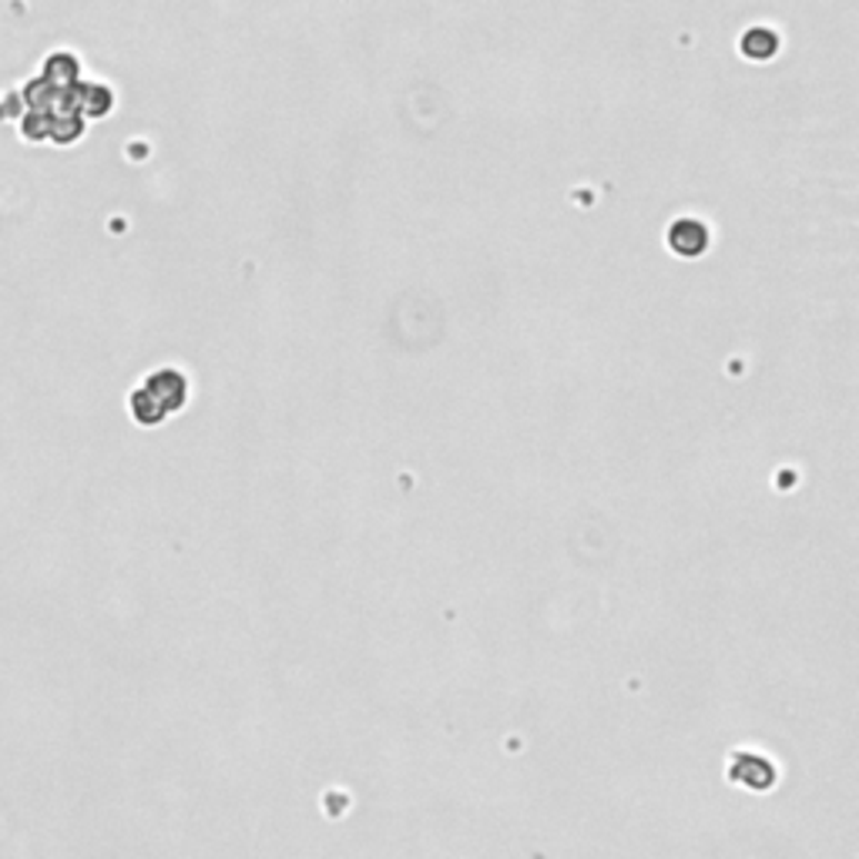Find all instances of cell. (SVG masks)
<instances>
[{"mask_svg":"<svg viewBox=\"0 0 859 859\" xmlns=\"http://www.w3.org/2000/svg\"><path fill=\"white\" fill-rule=\"evenodd\" d=\"M71 98H74L78 111H84V114H108V111H111V101H114L111 88L101 84V81H94V84H78Z\"/></svg>","mask_w":859,"mask_h":859,"instance_id":"obj_5","label":"cell"},{"mask_svg":"<svg viewBox=\"0 0 859 859\" xmlns=\"http://www.w3.org/2000/svg\"><path fill=\"white\" fill-rule=\"evenodd\" d=\"M665 242H668V249H671L675 256H681V259H699V256L709 252L712 232H709V226H706L702 219H696V216H678V219L668 226Z\"/></svg>","mask_w":859,"mask_h":859,"instance_id":"obj_1","label":"cell"},{"mask_svg":"<svg viewBox=\"0 0 859 859\" xmlns=\"http://www.w3.org/2000/svg\"><path fill=\"white\" fill-rule=\"evenodd\" d=\"M141 387H144L158 403H161V410H164V413L182 410V407H186V400H189V377H186L182 370H171V367L148 373V380H144Z\"/></svg>","mask_w":859,"mask_h":859,"instance_id":"obj_2","label":"cell"},{"mask_svg":"<svg viewBox=\"0 0 859 859\" xmlns=\"http://www.w3.org/2000/svg\"><path fill=\"white\" fill-rule=\"evenodd\" d=\"M128 407H131V417L141 423V427H158L168 413L161 410V403L144 390V387H138L131 397H128Z\"/></svg>","mask_w":859,"mask_h":859,"instance_id":"obj_6","label":"cell"},{"mask_svg":"<svg viewBox=\"0 0 859 859\" xmlns=\"http://www.w3.org/2000/svg\"><path fill=\"white\" fill-rule=\"evenodd\" d=\"M44 81L54 88V91H64V88H78V61L71 51H54L44 64Z\"/></svg>","mask_w":859,"mask_h":859,"instance_id":"obj_3","label":"cell"},{"mask_svg":"<svg viewBox=\"0 0 859 859\" xmlns=\"http://www.w3.org/2000/svg\"><path fill=\"white\" fill-rule=\"evenodd\" d=\"M779 34L772 31V28H766V24H759V28H749L746 34H742V54L746 58H752V61H769L776 51H779Z\"/></svg>","mask_w":859,"mask_h":859,"instance_id":"obj_4","label":"cell"}]
</instances>
